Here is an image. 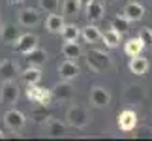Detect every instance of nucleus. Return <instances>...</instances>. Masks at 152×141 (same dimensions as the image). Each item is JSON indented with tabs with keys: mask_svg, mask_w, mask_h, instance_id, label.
Returning a JSON list of instances; mask_svg holds the SVG:
<instances>
[{
	"mask_svg": "<svg viewBox=\"0 0 152 141\" xmlns=\"http://www.w3.org/2000/svg\"><path fill=\"white\" fill-rule=\"evenodd\" d=\"M85 58H86V64H88V68H90L92 73H103V72H107V70L113 66L111 57L105 51H102V49H90V51H86Z\"/></svg>",
	"mask_w": 152,
	"mask_h": 141,
	"instance_id": "f257e3e1",
	"label": "nucleus"
},
{
	"mask_svg": "<svg viewBox=\"0 0 152 141\" xmlns=\"http://www.w3.org/2000/svg\"><path fill=\"white\" fill-rule=\"evenodd\" d=\"M66 120H68V124L72 128H85L90 122V115H88V111H86L85 107H81V105H73V107L68 109Z\"/></svg>",
	"mask_w": 152,
	"mask_h": 141,
	"instance_id": "f03ea898",
	"label": "nucleus"
},
{
	"mask_svg": "<svg viewBox=\"0 0 152 141\" xmlns=\"http://www.w3.org/2000/svg\"><path fill=\"white\" fill-rule=\"evenodd\" d=\"M17 100H19V87H17L15 79L2 81V87H0V102L4 105H11V104H17Z\"/></svg>",
	"mask_w": 152,
	"mask_h": 141,
	"instance_id": "7ed1b4c3",
	"label": "nucleus"
},
{
	"mask_svg": "<svg viewBox=\"0 0 152 141\" xmlns=\"http://www.w3.org/2000/svg\"><path fill=\"white\" fill-rule=\"evenodd\" d=\"M4 122L11 132H19L21 128L25 126L26 117H25V113H21L19 109H11V111H8V113L4 115Z\"/></svg>",
	"mask_w": 152,
	"mask_h": 141,
	"instance_id": "20e7f679",
	"label": "nucleus"
},
{
	"mask_svg": "<svg viewBox=\"0 0 152 141\" xmlns=\"http://www.w3.org/2000/svg\"><path fill=\"white\" fill-rule=\"evenodd\" d=\"M13 47H15V51L17 53H21V55H26L28 51H32L34 47H38V36L36 34H21L19 36V40L13 43Z\"/></svg>",
	"mask_w": 152,
	"mask_h": 141,
	"instance_id": "39448f33",
	"label": "nucleus"
},
{
	"mask_svg": "<svg viewBox=\"0 0 152 141\" xmlns=\"http://www.w3.org/2000/svg\"><path fill=\"white\" fill-rule=\"evenodd\" d=\"M53 92V98L58 100V102H69V100L73 98V89L72 85H69V81H60V83H56L55 87L51 89Z\"/></svg>",
	"mask_w": 152,
	"mask_h": 141,
	"instance_id": "423d86ee",
	"label": "nucleus"
},
{
	"mask_svg": "<svg viewBox=\"0 0 152 141\" xmlns=\"http://www.w3.org/2000/svg\"><path fill=\"white\" fill-rule=\"evenodd\" d=\"M137 126V113L133 109H124L118 113V128L122 132H132Z\"/></svg>",
	"mask_w": 152,
	"mask_h": 141,
	"instance_id": "0eeeda50",
	"label": "nucleus"
},
{
	"mask_svg": "<svg viewBox=\"0 0 152 141\" xmlns=\"http://www.w3.org/2000/svg\"><path fill=\"white\" fill-rule=\"evenodd\" d=\"M90 102H92V105H96V107H107L111 104V94L105 90L103 87L96 85V87H92V90H90Z\"/></svg>",
	"mask_w": 152,
	"mask_h": 141,
	"instance_id": "6e6552de",
	"label": "nucleus"
},
{
	"mask_svg": "<svg viewBox=\"0 0 152 141\" xmlns=\"http://www.w3.org/2000/svg\"><path fill=\"white\" fill-rule=\"evenodd\" d=\"M58 75H60V79L64 81H72L75 79L79 75V66H77V62L75 60H64L60 66H58Z\"/></svg>",
	"mask_w": 152,
	"mask_h": 141,
	"instance_id": "1a4fd4ad",
	"label": "nucleus"
},
{
	"mask_svg": "<svg viewBox=\"0 0 152 141\" xmlns=\"http://www.w3.org/2000/svg\"><path fill=\"white\" fill-rule=\"evenodd\" d=\"M38 23H39V11H38V10H34V8H25V10L19 11V25H21V26L30 28V26H36Z\"/></svg>",
	"mask_w": 152,
	"mask_h": 141,
	"instance_id": "9d476101",
	"label": "nucleus"
},
{
	"mask_svg": "<svg viewBox=\"0 0 152 141\" xmlns=\"http://www.w3.org/2000/svg\"><path fill=\"white\" fill-rule=\"evenodd\" d=\"M122 15H124L130 23L141 21L143 15H145V8H143L139 2H130V4L124 6V11H122Z\"/></svg>",
	"mask_w": 152,
	"mask_h": 141,
	"instance_id": "9b49d317",
	"label": "nucleus"
},
{
	"mask_svg": "<svg viewBox=\"0 0 152 141\" xmlns=\"http://www.w3.org/2000/svg\"><path fill=\"white\" fill-rule=\"evenodd\" d=\"M21 32L19 28H15L13 25H10V23H6V25L0 26V40L6 43V45H13L17 40H19Z\"/></svg>",
	"mask_w": 152,
	"mask_h": 141,
	"instance_id": "f8f14e48",
	"label": "nucleus"
},
{
	"mask_svg": "<svg viewBox=\"0 0 152 141\" xmlns=\"http://www.w3.org/2000/svg\"><path fill=\"white\" fill-rule=\"evenodd\" d=\"M26 62H28V66H43L45 62H47V51L45 49H39V47H34L32 51H28L26 53Z\"/></svg>",
	"mask_w": 152,
	"mask_h": 141,
	"instance_id": "ddd939ff",
	"label": "nucleus"
},
{
	"mask_svg": "<svg viewBox=\"0 0 152 141\" xmlns=\"http://www.w3.org/2000/svg\"><path fill=\"white\" fill-rule=\"evenodd\" d=\"M45 134H47L49 137H62L64 134H66V126H64L60 120L47 117V119H45Z\"/></svg>",
	"mask_w": 152,
	"mask_h": 141,
	"instance_id": "4468645a",
	"label": "nucleus"
},
{
	"mask_svg": "<svg viewBox=\"0 0 152 141\" xmlns=\"http://www.w3.org/2000/svg\"><path fill=\"white\" fill-rule=\"evenodd\" d=\"M130 72L133 75H145L148 70V60L141 55H135V57H130V64H128Z\"/></svg>",
	"mask_w": 152,
	"mask_h": 141,
	"instance_id": "2eb2a0df",
	"label": "nucleus"
},
{
	"mask_svg": "<svg viewBox=\"0 0 152 141\" xmlns=\"http://www.w3.org/2000/svg\"><path fill=\"white\" fill-rule=\"evenodd\" d=\"M86 11V19H88V23H96L103 19V4L98 2V0H92V2L85 8Z\"/></svg>",
	"mask_w": 152,
	"mask_h": 141,
	"instance_id": "dca6fc26",
	"label": "nucleus"
},
{
	"mask_svg": "<svg viewBox=\"0 0 152 141\" xmlns=\"http://www.w3.org/2000/svg\"><path fill=\"white\" fill-rule=\"evenodd\" d=\"M19 73V68H17V64L13 60H2L0 62V79L2 81H11L15 79V75Z\"/></svg>",
	"mask_w": 152,
	"mask_h": 141,
	"instance_id": "f3484780",
	"label": "nucleus"
},
{
	"mask_svg": "<svg viewBox=\"0 0 152 141\" xmlns=\"http://www.w3.org/2000/svg\"><path fill=\"white\" fill-rule=\"evenodd\" d=\"M62 55H64V58H68V60H77V58L83 55V49H81V45L77 42H64Z\"/></svg>",
	"mask_w": 152,
	"mask_h": 141,
	"instance_id": "a211bd4d",
	"label": "nucleus"
},
{
	"mask_svg": "<svg viewBox=\"0 0 152 141\" xmlns=\"http://www.w3.org/2000/svg\"><path fill=\"white\" fill-rule=\"evenodd\" d=\"M81 36H83V40L86 43H98L102 40V32L94 23H90V25H86L83 30H81Z\"/></svg>",
	"mask_w": 152,
	"mask_h": 141,
	"instance_id": "6ab92c4d",
	"label": "nucleus"
},
{
	"mask_svg": "<svg viewBox=\"0 0 152 141\" xmlns=\"http://www.w3.org/2000/svg\"><path fill=\"white\" fill-rule=\"evenodd\" d=\"M62 26H64V15H58L56 11L55 13H49L47 21H45V28H47L51 34H60Z\"/></svg>",
	"mask_w": 152,
	"mask_h": 141,
	"instance_id": "aec40b11",
	"label": "nucleus"
},
{
	"mask_svg": "<svg viewBox=\"0 0 152 141\" xmlns=\"http://www.w3.org/2000/svg\"><path fill=\"white\" fill-rule=\"evenodd\" d=\"M124 98H126L128 104H139V102H143V98H145L143 87H141V85H132V87H128L126 92H124Z\"/></svg>",
	"mask_w": 152,
	"mask_h": 141,
	"instance_id": "412c9836",
	"label": "nucleus"
},
{
	"mask_svg": "<svg viewBox=\"0 0 152 141\" xmlns=\"http://www.w3.org/2000/svg\"><path fill=\"white\" fill-rule=\"evenodd\" d=\"M145 49V43L141 42V38H130L128 42L124 43V53L128 57H135V55H141V51Z\"/></svg>",
	"mask_w": 152,
	"mask_h": 141,
	"instance_id": "4be33fe9",
	"label": "nucleus"
},
{
	"mask_svg": "<svg viewBox=\"0 0 152 141\" xmlns=\"http://www.w3.org/2000/svg\"><path fill=\"white\" fill-rule=\"evenodd\" d=\"M60 36L64 42H77L79 36H81V30H79V26H75L73 23H64V26H62V30H60Z\"/></svg>",
	"mask_w": 152,
	"mask_h": 141,
	"instance_id": "5701e85b",
	"label": "nucleus"
},
{
	"mask_svg": "<svg viewBox=\"0 0 152 141\" xmlns=\"http://www.w3.org/2000/svg\"><path fill=\"white\" fill-rule=\"evenodd\" d=\"M120 38H122V34L118 30H115V28H109V30H105L102 34V42L109 47V49H115V47H118L120 43Z\"/></svg>",
	"mask_w": 152,
	"mask_h": 141,
	"instance_id": "b1692460",
	"label": "nucleus"
},
{
	"mask_svg": "<svg viewBox=\"0 0 152 141\" xmlns=\"http://www.w3.org/2000/svg\"><path fill=\"white\" fill-rule=\"evenodd\" d=\"M21 75H23V81H25L26 85L39 83V81H42V72H39V68H38V66H28Z\"/></svg>",
	"mask_w": 152,
	"mask_h": 141,
	"instance_id": "393cba45",
	"label": "nucleus"
},
{
	"mask_svg": "<svg viewBox=\"0 0 152 141\" xmlns=\"http://www.w3.org/2000/svg\"><path fill=\"white\" fill-rule=\"evenodd\" d=\"M111 28L118 30L120 34H124V32L130 30V21H128L124 15H116V17H113V21H111Z\"/></svg>",
	"mask_w": 152,
	"mask_h": 141,
	"instance_id": "a878e982",
	"label": "nucleus"
},
{
	"mask_svg": "<svg viewBox=\"0 0 152 141\" xmlns=\"http://www.w3.org/2000/svg\"><path fill=\"white\" fill-rule=\"evenodd\" d=\"M77 11H79L77 0H66V2H64V8H62L64 17H73V15H77Z\"/></svg>",
	"mask_w": 152,
	"mask_h": 141,
	"instance_id": "bb28decb",
	"label": "nucleus"
},
{
	"mask_svg": "<svg viewBox=\"0 0 152 141\" xmlns=\"http://www.w3.org/2000/svg\"><path fill=\"white\" fill-rule=\"evenodd\" d=\"M39 94H42V87H38V83L26 85V98L30 100V102H38Z\"/></svg>",
	"mask_w": 152,
	"mask_h": 141,
	"instance_id": "cd10ccee",
	"label": "nucleus"
},
{
	"mask_svg": "<svg viewBox=\"0 0 152 141\" xmlns=\"http://www.w3.org/2000/svg\"><path fill=\"white\" fill-rule=\"evenodd\" d=\"M39 8L43 11H49V13H55L58 10V0H39Z\"/></svg>",
	"mask_w": 152,
	"mask_h": 141,
	"instance_id": "c85d7f7f",
	"label": "nucleus"
},
{
	"mask_svg": "<svg viewBox=\"0 0 152 141\" xmlns=\"http://www.w3.org/2000/svg\"><path fill=\"white\" fill-rule=\"evenodd\" d=\"M51 100H53V92H51V89H42V94H39V100L36 104H39V105H47L51 104Z\"/></svg>",
	"mask_w": 152,
	"mask_h": 141,
	"instance_id": "c756f323",
	"label": "nucleus"
},
{
	"mask_svg": "<svg viewBox=\"0 0 152 141\" xmlns=\"http://www.w3.org/2000/svg\"><path fill=\"white\" fill-rule=\"evenodd\" d=\"M139 38H141V42L145 45H152V30L148 26H145L141 28V32H139Z\"/></svg>",
	"mask_w": 152,
	"mask_h": 141,
	"instance_id": "7c9ffc66",
	"label": "nucleus"
},
{
	"mask_svg": "<svg viewBox=\"0 0 152 141\" xmlns=\"http://www.w3.org/2000/svg\"><path fill=\"white\" fill-rule=\"evenodd\" d=\"M135 130V137H152V128L150 126H141V128H133Z\"/></svg>",
	"mask_w": 152,
	"mask_h": 141,
	"instance_id": "2f4dec72",
	"label": "nucleus"
},
{
	"mask_svg": "<svg viewBox=\"0 0 152 141\" xmlns=\"http://www.w3.org/2000/svg\"><path fill=\"white\" fill-rule=\"evenodd\" d=\"M92 2V0H77V4H79V8H86Z\"/></svg>",
	"mask_w": 152,
	"mask_h": 141,
	"instance_id": "473e14b6",
	"label": "nucleus"
},
{
	"mask_svg": "<svg viewBox=\"0 0 152 141\" xmlns=\"http://www.w3.org/2000/svg\"><path fill=\"white\" fill-rule=\"evenodd\" d=\"M25 0H8V4H11V6H17V4H23Z\"/></svg>",
	"mask_w": 152,
	"mask_h": 141,
	"instance_id": "72a5a7b5",
	"label": "nucleus"
},
{
	"mask_svg": "<svg viewBox=\"0 0 152 141\" xmlns=\"http://www.w3.org/2000/svg\"><path fill=\"white\" fill-rule=\"evenodd\" d=\"M105 4H113V2H116V0H103Z\"/></svg>",
	"mask_w": 152,
	"mask_h": 141,
	"instance_id": "f704fd0d",
	"label": "nucleus"
},
{
	"mask_svg": "<svg viewBox=\"0 0 152 141\" xmlns=\"http://www.w3.org/2000/svg\"><path fill=\"white\" fill-rule=\"evenodd\" d=\"M0 139H4V132L2 130H0Z\"/></svg>",
	"mask_w": 152,
	"mask_h": 141,
	"instance_id": "c9c22d12",
	"label": "nucleus"
},
{
	"mask_svg": "<svg viewBox=\"0 0 152 141\" xmlns=\"http://www.w3.org/2000/svg\"><path fill=\"white\" fill-rule=\"evenodd\" d=\"M0 26H2V23H0Z\"/></svg>",
	"mask_w": 152,
	"mask_h": 141,
	"instance_id": "e433bc0d",
	"label": "nucleus"
}]
</instances>
